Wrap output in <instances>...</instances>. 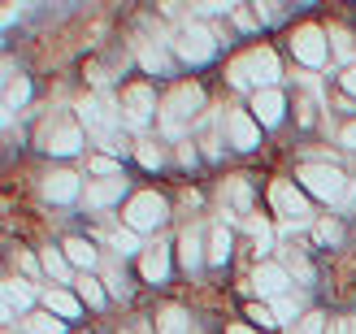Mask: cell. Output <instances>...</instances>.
Listing matches in <instances>:
<instances>
[{"instance_id":"1","label":"cell","mask_w":356,"mask_h":334,"mask_svg":"<svg viewBox=\"0 0 356 334\" xmlns=\"http://www.w3.org/2000/svg\"><path fill=\"white\" fill-rule=\"evenodd\" d=\"M296 183L309 200H322V204H339L348 196V174L339 165H322V161H309L296 169Z\"/></svg>"},{"instance_id":"2","label":"cell","mask_w":356,"mask_h":334,"mask_svg":"<svg viewBox=\"0 0 356 334\" xmlns=\"http://www.w3.org/2000/svg\"><path fill=\"white\" fill-rule=\"evenodd\" d=\"M122 217H127V231L148 235V231H156V226H165V217H170V200L156 196V191H139V196L127 200Z\"/></svg>"},{"instance_id":"3","label":"cell","mask_w":356,"mask_h":334,"mask_svg":"<svg viewBox=\"0 0 356 334\" xmlns=\"http://www.w3.org/2000/svg\"><path fill=\"white\" fill-rule=\"evenodd\" d=\"M274 78H278V61H274L270 48H252V52H243V57L230 65V83L235 87L257 83V92H265V87H274Z\"/></svg>"},{"instance_id":"4","label":"cell","mask_w":356,"mask_h":334,"mask_svg":"<svg viewBox=\"0 0 356 334\" xmlns=\"http://www.w3.org/2000/svg\"><path fill=\"white\" fill-rule=\"evenodd\" d=\"M40 148L48 156H74L83 148V126L70 117H48L40 126Z\"/></svg>"},{"instance_id":"5","label":"cell","mask_w":356,"mask_h":334,"mask_svg":"<svg viewBox=\"0 0 356 334\" xmlns=\"http://www.w3.org/2000/svg\"><path fill=\"white\" fill-rule=\"evenodd\" d=\"M200 104H204V92L195 83H178L174 92L165 96V104H161V113H165V126L174 131V122H183V117H195L200 113Z\"/></svg>"},{"instance_id":"6","label":"cell","mask_w":356,"mask_h":334,"mask_svg":"<svg viewBox=\"0 0 356 334\" xmlns=\"http://www.w3.org/2000/svg\"><path fill=\"white\" fill-rule=\"evenodd\" d=\"M226 139H230V148H235V152H257V148H261V126H257V117L243 113V109H230V113H226Z\"/></svg>"},{"instance_id":"7","label":"cell","mask_w":356,"mask_h":334,"mask_svg":"<svg viewBox=\"0 0 356 334\" xmlns=\"http://www.w3.org/2000/svg\"><path fill=\"white\" fill-rule=\"evenodd\" d=\"M291 52H296V61L300 65H326V57H330V48H326V35L317 31V26H300L296 35H291Z\"/></svg>"},{"instance_id":"8","label":"cell","mask_w":356,"mask_h":334,"mask_svg":"<svg viewBox=\"0 0 356 334\" xmlns=\"http://www.w3.org/2000/svg\"><path fill=\"white\" fill-rule=\"evenodd\" d=\"M270 200H274V208L282 217H291V222H305V217H313V208H309V196L300 191L296 183H270Z\"/></svg>"},{"instance_id":"9","label":"cell","mask_w":356,"mask_h":334,"mask_svg":"<svg viewBox=\"0 0 356 334\" xmlns=\"http://www.w3.org/2000/svg\"><path fill=\"white\" fill-rule=\"evenodd\" d=\"M122 113H127L131 126H144V122L156 113V92L148 83H131L127 92H122Z\"/></svg>"},{"instance_id":"10","label":"cell","mask_w":356,"mask_h":334,"mask_svg":"<svg viewBox=\"0 0 356 334\" xmlns=\"http://www.w3.org/2000/svg\"><path fill=\"white\" fill-rule=\"evenodd\" d=\"M174 48H178V57H183V61L200 65V61L213 57V35L204 26H183V31L174 35Z\"/></svg>"},{"instance_id":"11","label":"cell","mask_w":356,"mask_h":334,"mask_svg":"<svg viewBox=\"0 0 356 334\" xmlns=\"http://www.w3.org/2000/svg\"><path fill=\"white\" fill-rule=\"evenodd\" d=\"M257 117V126H278L282 113H287V100H282V92H274V87H265V92H252V109H248Z\"/></svg>"},{"instance_id":"12","label":"cell","mask_w":356,"mask_h":334,"mask_svg":"<svg viewBox=\"0 0 356 334\" xmlns=\"http://www.w3.org/2000/svg\"><path fill=\"white\" fill-rule=\"evenodd\" d=\"M122 196H127V178H96V183L83 187L87 208H109V204H118Z\"/></svg>"},{"instance_id":"13","label":"cell","mask_w":356,"mask_h":334,"mask_svg":"<svg viewBox=\"0 0 356 334\" xmlns=\"http://www.w3.org/2000/svg\"><path fill=\"white\" fill-rule=\"evenodd\" d=\"M252 287H257V295H282L291 287V278H287L282 265H274V260H261V265L252 269Z\"/></svg>"},{"instance_id":"14","label":"cell","mask_w":356,"mask_h":334,"mask_svg":"<svg viewBox=\"0 0 356 334\" xmlns=\"http://www.w3.org/2000/svg\"><path fill=\"white\" fill-rule=\"evenodd\" d=\"M40 300H44V308L52 312V317H61V322H79L83 317V300L70 295V291H61V287H48Z\"/></svg>"},{"instance_id":"15","label":"cell","mask_w":356,"mask_h":334,"mask_svg":"<svg viewBox=\"0 0 356 334\" xmlns=\"http://www.w3.org/2000/svg\"><path fill=\"white\" fill-rule=\"evenodd\" d=\"M44 196H48L52 204H65V200L83 196V187H79V174H70V169L48 174V178H44Z\"/></svg>"},{"instance_id":"16","label":"cell","mask_w":356,"mask_h":334,"mask_svg":"<svg viewBox=\"0 0 356 334\" xmlns=\"http://www.w3.org/2000/svg\"><path fill=\"white\" fill-rule=\"evenodd\" d=\"M61 252H65L70 265L83 269V274H92V269H96V260H100V252H96V243H92V239H65V243H61Z\"/></svg>"},{"instance_id":"17","label":"cell","mask_w":356,"mask_h":334,"mask_svg":"<svg viewBox=\"0 0 356 334\" xmlns=\"http://www.w3.org/2000/svg\"><path fill=\"white\" fill-rule=\"evenodd\" d=\"M178 260H183V269H200L209 252H204V243H200V231H183V239H178Z\"/></svg>"},{"instance_id":"18","label":"cell","mask_w":356,"mask_h":334,"mask_svg":"<svg viewBox=\"0 0 356 334\" xmlns=\"http://www.w3.org/2000/svg\"><path fill=\"white\" fill-rule=\"evenodd\" d=\"M139 274L148 278V283H161V278L170 274V252L156 243V248H144V256H139Z\"/></svg>"},{"instance_id":"19","label":"cell","mask_w":356,"mask_h":334,"mask_svg":"<svg viewBox=\"0 0 356 334\" xmlns=\"http://www.w3.org/2000/svg\"><path fill=\"white\" fill-rule=\"evenodd\" d=\"M22 330L26 334H65V322L52 317L48 308H40V312H26V317H22Z\"/></svg>"},{"instance_id":"20","label":"cell","mask_w":356,"mask_h":334,"mask_svg":"<svg viewBox=\"0 0 356 334\" xmlns=\"http://www.w3.org/2000/svg\"><path fill=\"white\" fill-rule=\"evenodd\" d=\"M74 287H79V300H83V308H104V300H109V291H104V283H100V278H92V274H83Z\"/></svg>"},{"instance_id":"21","label":"cell","mask_w":356,"mask_h":334,"mask_svg":"<svg viewBox=\"0 0 356 334\" xmlns=\"http://www.w3.org/2000/svg\"><path fill=\"white\" fill-rule=\"evenodd\" d=\"M243 312H248V326H252V330H265V334H270V330L282 326V322H278V312H274L270 304H257V300H252Z\"/></svg>"},{"instance_id":"22","label":"cell","mask_w":356,"mask_h":334,"mask_svg":"<svg viewBox=\"0 0 356 334\" xmlns=\"http://www.w3.org/2000/svg\"><path fill=\"white\" fill-rule=\"evenodd\" d=\"M156 334H191V322L183 308H165L161 317H156Z\"/></svg>"},{"instance_id":"23","label":"cell","mask_w":356,"mask_h":334,"mask_svg":"<svg viewBox=\"0 0 356 334\" xmlns=\"http://www.w3.org/2000/svg\"><path fill=\"white\" fill-rule=\"evenodd\" d=\"M226 260H230V235L218 226V231L209 235V265H226Z\"/></svg>"},{"instance_id":"24","label":"cell","mask_w":356,"mask_h":334,"mask_svg":"<svg viewBox=\"0 0 356 334\" xmlns=\"http://www.w3.org/2000/svg\"><path fill=\"white\" fill-rule=\"evenodd\" d=\"M31 100V83L26 78H9L5 87V109H17V104H26Z\"/></svg>"},{"instance_id":"25","label":"cell","mask_w":356,"mask_h":334,"mask_svg":"<svg viewBox=\"0 0 356 334\" xmlns=\"http://www.w3.org/2000/svg\"><path fill=\"white\" fill-rule=\"evenodd\" d=\"M40 265H44L52 278H70V260H65V252H61V248H48Z\"/></svg>"},{"instance_id":"26","label":"cell","mask_w":356,"mask_h":334,"mask_svg":"<svg viewBox=\"0 0 356 334\" xmlns=\"http://www.w3.org/2000/svg\"><path fill=\"white\" fill-rule=\"evenodd\" d=\"M5 304H9V308H13V304H17V308H26V304H31V291H26V283H17V278H9V283H5Z\"/></svg>"},{"instance_id":"27","label":"cell","mask_w":356,"mask_h":334,"mask_svg":"<svg viewBox=\"0 0 356 334\" xmlns=\"http://www.w3.org/2000/svg\"><path fill=\"white\" fill-rule=\"evenodd\" d=\"M135 156H139V165H144V169H161V165H165V152L156 148V144H139Z\"/></svg>"},{"instance_id":"28","label":"cell","mask_w":356,"mask_h":334,"mask_svg":"<svg viewBox=\"0 0 356 334\" xmlns=\"http://www.w3.org/2000/svg\"><path fill=\"white\" fill-rule=\"evenodd\" d=\"M87 169H92V174H100V178H122V169L109 161V156H92V161H87Z\"/></svg>"},{"instance_id":"29","label":"cell","mask_w":356,"mask_h":334,"mask_svg":"<svg viewBox=\"0 0 356 334\" xmlns=\"http://www.w3.org/2000/svg\"><path fill=\"white\" fill-rule=\"evenodd\" d=\"M287 269L300 278V283H313V265H309V260L300 256V252H291V256H287Z\"/></svg>"},{"instance_id":"30","label":"cell","mask_w":356,"mask_h":334,"mask_svg":"<svg viewBox=\"0 0 356 334\" xmlns=\"http://www.w3.org/2000/svg\"><path fill=\"white\" fill-rule=\"evenodd\" d=\"M252 178H230V196H235L239 208H248V200H252V187H248Z\"/></svg>"},{"instance_id":"31","label":"cell","mask_w":356,"mask_h":334,"mask_svg":"<svg viewBox=\"0 0 356 334\" xmlns=\"http://www.w3.org/2000/svg\"><path fill=\"white\" fill-rule=\"evenodd\" d=\"M322 330H326L322 312H305V317H300V334H322Z\"/></svg>"},{"instance_id":"32","label":"cell","mask_w":356,"mask_h":334,"mask_svg":"<svg viewBox=\"0 0 356 334\" xmlns=\"http://www.w3.org/2000/svg\"><path fill=\"white\" fill-rule=\"evenodd\" d=\"M104 291H109V295H122V300H127V278H122L118 269H109V274H104Z\"/></svg>"},{"instance_id":"33","label":"cell","mask_w":356,"mask_h":334,"mask_svg":"<svg viewBox=\"0 0 356 334\" xmlns=\"http://www.w3.org/2000/svg\"><path fill=\"white\" fill-rule=\"evenodd\" d=\"M330 40H334V52H339V57H352V35H348V31L334 26V31H330Z\"/></svg>"},{"instance_id":"34","label":"cell","mask_w":356,"mask_h":334,"mask_svg":"<svg viewBox=\"0 0 356 334\" xmlns=\"http://www.w3.org/2000/svg\"><path fill=\"white\" fill-rule=\"evenodd\" d=\"M113 248H118V252H135V248H139L135 231H118V235H113Z\"/></svg>"},{"instance_id":"35","label":"cell","mask_w":356,"mask_h":334,"mask_svg":"<svg viewBox=\"0 0 356 334\" xmlns=\"http://www.w3.org/2000/svg\"><path fill=\"white\" fill-rule=\"evenodd\" d=\"M317 239H322V243H339V226H334V222H317V231H313Z\"/></svg>"},{"instance_id":"36","label":"cell","mask_w":356,"mask_h":334,"mask_svg":"<svg viewBox=\"0 0 356 334\" xmlns=\"http://www.w3.org/2000/svg\"><path fill=\"white\" fill-rule=\"evenodd\" d=\"M339 87H343L348 96H356V65H348L343 74H339Z\"/></svg>"},{"instance_id":"37","label":"cell","mask_w":356,"mask_h":334,"mask_svg":"<svg viewBox=\"0 0 356 334\" xmlns=\"http://www.w3.org/2000/svg\"><path fill=\"white\" fill-rule=\"evenodd\" d=\"M339 144H343V148H352V152H356V122H348V126H343V131H339Z\"/></svg>"},{"instance_id":"38","label":"cell","mask_w":356,"mask_h":334,"mask_svg":"<svg viewBox=\"0 0 356 334\" xmlns=\"http://www.w3.org/2000/svg\"><path fill=\"white\" fill-rule=\"evenodd\" d=\"M330 334H356V317H339L330 326Z\"/></svg>"},{"instance_id":"39","label":"cell","mask_w":356,"mask_h":334,"mask_svg":"<svg viewBox=\"0 0 356 334\" xmlns=\"http://www.w3.org/2000/svg\"><path fill=\"white\" fill-rule=\"evenodd\" d=\"M230 13H235V22L243 26V31H252L257 22H252V13H243V5H235V9H230Z\"/></svg>"},{"instance_id":"40","label":"cell","mask_w":356,"mask_h":334,"mask_svg":"<svg viewBox=\"0 0 356 334\" xmlns=\"http://www.w3.org/2000/svg\"><path fill=\"white\" fill-rule=\"evenodd\" d=\"M178 161H183V165H195V144H178Z\"/></svg>"},{"instance_id":"41","label":"cell","mask_w":356,"mask_h":334,"mask_svg":"<svg viewBox=\"0 0 356 334\" xmlns=\"http://www.w3.org/2000/svg\"><path fill=\"white\" fill-rule=\"evenodd\" d=\"M17 265H22L26 274H35V256H31V252H22V248H17Z\"/></svg>"},{"instance_id":"42","label":"cell","mask_w":356,"mask_h":334,"mask_svg":"<svg viewBox=\"0 0 356 334\" xmlns=\"http://www.w3.org/2000/svg\"><path fill=\"white\" fill-rule=\"evenodd\" d=\"M226 334H261V330H252L248 322H235V326H226Z\"/></svg>"},{"instance_id":"43","label":"cell","mask_w":356,"mask_h":334,"mask_svg":"<svg viewBox=\"0 0 356 334\" xmlns=\"http://www.w3.org/2000/svg\"><path fill=\"white\" fill-rule=\"evenodd\" d=\"M274 312H278V322H282V317H291V312H296V304H291V300H278Z\"/></svg>"},{"instance_id":"44","label":"cell","mask_w":356,"mask_h":334,"mask_svg":"<svg viewBox=\"0 0 356 334\" xmlns=\"http://www.w3.org/2000/svg\"><path fill=\"white\" fill-rule=\"evenodd\" d=\"M5 334H13V330H5Z\"/></svg>"}]
</instances>
